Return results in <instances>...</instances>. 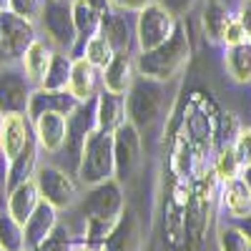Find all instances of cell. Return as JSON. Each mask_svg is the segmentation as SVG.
<instances>
[{"label": "cell", "instance_id": "1", "mask_svg": "<svg viewBox=\"0 0 251 251\" xmlns=\"http://www.w3.org/2000/svg\"><path fill=\"white\" fill-rule=\"evenodd\" d=\"M191 55V40H188V30L183 23L176 25L174 35L161 43L153 50H141V55L136 58V71L143 78H153L161 83L174 80L188 63Z\"/></svg>", "mask_w": 251, "mask_h": 251}, {"label": "cell", "instance_id": "2", "mask_svg": "<svg viewBox=\"0 0 251 251\" xmlns=\"http://www.w3.org/2000/svg\"><path fill=\"white\" fill-rule=\"evenodd\" d=\"M163 108H166V83L138 75L133 80V86L128 88V93H126L128 121L136 126L141 133L151 131L153 126L161 121Z\"/></svg>", "mask_w": 251, "mask_h": 251}, {"label": "cell", "instance_id": "3", "mask_svg": "<svg viewBox=\"0 0 251 251\" xmlns=\"http://www.w3.org/2000/svg\"><path fill=\"white\" fill-rule=\"evenodd\" d=\"M78 178L86 186H96L100 181H108L116 174V158H113V133L106 131H91L80 151L78 161Z\"/></svg>", "mask_w": 251, "mask_h": 251}, {"label": "cell", "instance_id": "4", "mask_svg": "<svg viewBox=\"0 0 251 251\" xmlns=\"http://www.w3.org/2000/svg\"><path fill=\"white\" fill-rule=\"evenodd\" d=\"M40 28L48 35L50 46L71 53L78 46V30L73 20V0H43L40 5Z\"/></svg>", "mask_w": 251, "mask_h": 251}, {"label": "cell", "instance_id": "5", "mask_svg": "<svg viewBox=\"0 0 251 251\" xmlns=\"http://www.w3.org/2000/svg\"><path fill=\"white\" fill-rule=\"evenodd\" d=\"M35 25L33 20L20 18L13 10H0V66H15L33 43Z\"/></svg>", "mask_w": 251, "mask_h": 251}, {"label": "cell", "instance_id": "6", "mask_svg": "<svg viewBox=\"0 0 251 251\" xmlns=\"http://www.w3.org/2000/svg\"><path fill=\"white\" fill-rule=\"evenodd\" d=\"M126 201L116 178L91 186V191L80 199V216L86 221H118Z\"/></svg>", "mask_w": 251, "mask_h": 251}, {"label": "cell", "instance_id": "7", "mask_svg": "<svg viewBox=\"0 0 251 251\" xmlns=\"http://www.w3.org/2000/svg\"><path fill=\"white\" fill-rule=\"evenodd\" d=\"M178 25V20L171 10H166L161 3H151L138 13L136 20V43L141 50H153L166 43Z\"/></svg>", "mask_w": 251, "mask_h": 251}, {"label": "cell", "instance_id": "8", "mask_svg": "<svg viewBox=\"0 0 251 251\" xmlns=\"http://www.w3.org/2000/svg\"><path fill=\"white\" fill-rule=\"evenodd\" d=\"M35 83L18 66H3L0 71V116L28 113Z\"/></svg>", "mask_w": 251, "mask_h": 251}, {"label": "cell", "instance_id": "9", "mask_svg": "<svg viewBox=\"0 0 251 251\" xmlns=\"http://www.w3.org/2000/svg\"><path fill=\"white\" fill-rule=\"evenodd\" d=\"M33 178L38 183L40 199L48 201L50 206L71 208L78 201V188H75L73 178L63 169H55V166H40V169H35Z\"/></svg>", "mask_w": 251, "mask_h": 251}, {"label": "cell", "instance_id": "10", "mask_svg": "<svg viewBox=\"0 0 251 251\" xmlns=\"http://www.w3.org/2000/svg\"><path fill=\"white\" fill-rule=\"evenodd\" d=\"M113 158H116V176L121 181L131 178L141 163V131L131 121L113 131Z\"/></svg>", "mask_w": 251, "mask_h": 251}, {"label": "cell", "instance_id": "11", "mask_svg": "<svg viewBox=\"0 0 251 251\" xmlns=\"http://www.w3.org/2000/svg\"><path fill=\"white\" fill-rule=\"evenodd\" d=\"M35 138L33 133V121L28 113H10L0 118V151L5 161L10 163L25 146Z\"/></svg>", "mask_w": 251, "mask_h": 251}, {"label": "cell", "instance_id": "12", "mask_svg": "<svg viewBox=\"0 0 251 251\" xmlns=\"http://www.w3.org/2000/svg\"><path fill=\"white\" fill-rule=\"evenodd\" d=\"M33 133L43 151L58 153V151H63L66 138H68V116L58 113V111L40 113L38 118H33Z\"/></svg>", "mask_w": 251, "mask_h": 251}, {"label": "cell", "instance_id": "13", "mask_svg": "<svg viewBox=\"0 0 251 251\" xmlns=\"http://www.w3.org/2000/svg\"><path fill=\"white\" fill-rule=\"evenodd\" d=\"M78 98L68 91V88H63V91H50V88H43V86H38L30 96V106H28V116L30 121L38 118L40 113H46V111H58V113H73L75 106H78Z\"/></svg>", "mask_w": 251, "mask_h": 251}, {"label": "cell", "instance_id": "14", "mask_svg": "<svg viewBox=\"0 0 251 251\" xmlns=\"http://www.w3.org/2000/svg\"><path fill=\"white\" fill-rule=\"evenodd\" d=\"M136 80V63L131 58V50H121L111 58V63L103 68V88L113 93H128V88Z\"/></svg>", "mask_w": 251, "mask_h": 251}, {"label": "cell", "instance_id": "15", "mask_svg": "<svg viewBox=\"0 0 251 251\" xmlns=\"http://www.w3.org/2000/svg\"><path fill=\"white\" fill-rule=\"evenodd\" d=\"M96 121H98V128L106 131V133H113L118 126H123L128 121L126 96L103 88V93L96 98Z\"/></svg>", "mask_w": 251, "mask_h": 251}, {"label": "cell", "instance_id": "16", "mask_svg": "<svg viewBox=\"0 0 251 251\" xmlns=\"http://www.w3.org/2000/svg\"><path fill=\"white\" fill-rule=\"evenodd\" d=\"M141 246V234H138V219L131 208H123L118 224L113 231L106 236L100 251H138Z\"/></svg>", "mask_w": 251, "mask_h": 251}, {"label": "cell", "instance_id": "17", "mask_svg": "<svg viewBox=\"0 0 251 251\" xmlns=\"http://www.w3.org/2000/svg\"><path fill=\"white\" fill-rule=\"evenodd\" d=\"M58 208L50 206L48 201H40L38 208L30 214V219L23 224V231H25V249L33 251L40 241H46L50 236V231L58 226Z\"/></svg>", "mask_w": 251, "mask_h": 251}, {"label": "cell", "instance_id": "18", "mask_svg": "<svg viewBox=\"0 0 251 251\" xmlns=\"http://www.w3.org/2000/svg\"><path fill=\"white\" fill-rule=\"evenodd\" d=\"M100 35L113 46L116 53L131 50V23H128V18H126V10H118V8H111V5L103 10Z\"/></svg>", "mask_w": 251, "mask_h": 251}, {"label": "cell", "instance_id": "19", "mask_svg": "<svg viewBox=\"0 0 251 251\" xmlns=\"http://www.w3.org/2000/svg\"><path fill=\"white\" fill-rule=\"evenodd\" d=\"M43 201L40 199V191H38V183L35 178H28L23 183H18L15 188H10V196H8V214L20 221V224H25L30 219V214L38 208V203Z\"/></svg>", "mask_w": 251, "mask_h": 251}, {"label": "cell", "instance_id": "20", "mask_svg": "<svg viewBox=\"0 0 251 251\" xmlns=\"http://www.w3.org/2000/svg\"><path fill=\"white\" fill-rule=\"evenodd\" d=\"M50 60H53V48L48 43H43V40H33V43L28 46L25 55L20 58V68L25 71V75L35 83V86H40L48 73V66H50Z\"/></svg>", "mask_w": 251, "mask_h": 251}, {"label": "cell", "instance_id": "21", "mask_svg": "<svg viewBox=\"0 0 251 251\" xmlns=\"http://www.w3.org/2000/svg\"><path fill=\"white\" fill-rule=\"evenodd\" d=\"M38 141L33 138L23 151H20L13 161H10V169H8V178H5V188L10 191V188H15L18 183H23V181H28V178H33V174H35V166H38Z\"/></svg>", "mask_w": 251, "mask_h": 251}, {"label": "cell", "instance_id": "22", "mask_svg": "<svg viewBox=\"0 0 251 251\" xmlns=\"http://www.w3.org/2000/svg\"><path fill=\"white\" fill-rule=\"evenodd\" d=\"M73 20H75V30H78V46H86L93 35L100 33L103 10L83 3V0H73Z\"/></svg>", "mask_w": 251, "mask_h": 251}, {"label": "cell", "instance_id": "23", "mask_svg": "<svg viewBox=\"0 0 251 251\" xmlns=\"http://www.w3.org/2000/svg\"><path fill=\"white\" fill-rule=\"evenodd\" d=\"M93 88H96V68L83 55H75L73 58V68H71L68 91L78 100H88V98H93Z\"/></svg>", "mask_w": 251, "mask_h": 251}, {"label": "cell", "instance_id": "24", "mask_svg": "<svg viewBox=\"0 0 251 251\" xmlns=\"http://www.w3.org/2000/svg\"><path fill=\"white\" fill-rule=\"evenodd\" d=\"M224 203H226V211L231 214L234 219L251 216V191L246 188V183H244L241 176L234 178V181H226Z\"/></svg>", "mask_w": 251, "mask_h": 251}, {"label": "cell", "instance_id": "25", "mask_svg": "<svg viewBox=\"0 0 251 251\" xmlns=\"http://www.w3.org/2000/svg\"><path fill=\"white\" fill-rule=\"evenodd\" d=\"M226 71L236 83H251V43L228 46L226 50Z\"/></svg>", "mask_w": 251, "mask_h": 251}, {"label": "cell", "instance_id": "26", "mask_svg": "<svg viewBox=\"0 0 251 251\" xmlns=\"http://www.w3.org/2000/svg\"><path fill=\"white\" fill-rule=\"evenodd\" d=\"M71 68H73V58L68 53H53V60L48 66V73L43 78V83L40 86L43 88H50V91H63L68 88V80H71Z\"/></svg>", "mask_w": 251, "mask_h": 251}, {"label": "cell", "instance_id": "27", "mask_svg": "<svg viewBox=\"0 0 251 251\" xmlns=\"http://www.w3.org/2000/svg\"><path fill=\"white\" fill-rule=\"evenodd\" d=\"M234 15H228L226 5L219 3V0H208V5L203 10V33L211 38V40H221L224 38V30L228 25V20Z\"/></svg>", "mask_w": 251, "mask_h": 251}, {"label": "cell", "instance_id": "28", "mask_svg": "<svg viewBox=\"0 0 251 251\" xmlns=\"http://www.w3.org/2000/svg\"><path fill=\"white\" fill-rule=\"evenodd\" d=\"M0 246L5 251H28L23 224L15 221L10 214H0Z\"/></svg>", "mask_w": 251, "mask_h": 251}, {"label": "cell", "instance_id": "29", "mask_svg": "<svg viewBox=\"0 0 251 251\" xmlns=\"http://www.w3.org/2000/svg\"><path fill=\"white\" fill-rule=\"evenodd\" d=\"M113 55H116L113 46H111L108 40L100 35V33H98V35H93V38L88 40V43L83 46V58H86L93 68H100V71L108 66Z\"/></svg>", "mask_w": 251, "mask_h": 251}, {"label": "cell", "instance_id": "30", "mask_svg": "<svg viewBox=\"0 0 251 251\" xmlns=\"http://www.w3.org/2000/svg\"><path fill=\"white\" fill-rule=\"evenodd\" d=\"M219 249L221 251H251V239L239 226H226L219 231Z\"/></svg>", "mask_w": 251, "mask_h": 251}, {"label": "cell", "instance_id": "31", "mask_svg": "<svg viewBox=\"0 0 251 251\" xmlns=\"http://www.w3.org/2000/svg\"><path fill=\"white\" fill-rule=\"evenodd\" d=\"M241 161L236 158V153H234V149H226V151H221L219 153V158H216V176L221 178V181H234V178H239L241 176Z\"/></svg>", "mask_w": 251, "mask_h": 251}, {"label": "cell", "instance_id": "32", "mask_svg": "<svg viewBox=\"0 0 251 251\" xmlns=\"http://www.w3.org/2000/svg\"><path fill=\"white\" fill-rule=\"evenodd\" d=\"M33 251H71V234L66 226H55L46 241H40Z\"/></svg>", "mask_w": 251, "mask_h": 251}, {"label": "cell", "instance_id": "33", "mask_svg": "<svg viewBox=\"0 0 251 251\" xmlns=\"http://www.w3.org/2000/svg\"><path fill=\"white\" fill-rule=\"evenodd\" d=\"M40 5H43V0H10L8 3V10L18 13L20 18H25V20H38L40 15Z\"/></svg>", "mask_w": 251, "mask_h": 251}, {"label": "cell", "instance_id": "34", "mask_svg": "<svg viewBox=\"0 0 251 251\" xmlns=\"http://www.w3.org/2000/svg\"><path fill=\"white\" fill-rule=\"evenodd\" d=\"M224 43L226 46H239V43H246V30H244V25H241V20L239 18H231L228 20V25H226V30H224ZM251 43V40H249Z\"/></svg>", "mask_w": 251, "mask_h": 251}, {"label": "cell", "instance_id": "35", "mask_svg": "<svg viewBox=\"0 0 251 251\" xmlns=\"http://www.w3.org/2000/svg\"><path fill=\"white\" fill-rule=\"evenodd\" d=\"M234 153L241 161V166H249L251 163V128H246V131L239 133V138L234 143Z\"/></svg>", "mask_w": 251, "mask_h": 251}, {"label": "cell", "instance_id": "36", "mask_svg": "<svg viewBox=\"0 0 251 251\" xmlns=\"http://www.w3.org/2000/svg\"><path fill=\"white\" fill-rule=\"evenodd\" d=\"M151 3H156V0H108L111 8H118V10H126V13H141Z\"/></svg>", "mask_w": 251, "mask_h": 251}, {"label": "cell", "instance_id": "37", "mask_svg": "<svg viewBox=\"0 0 251 251\" xmlns=\"http://www.w3.org/2000/svg\"><path fill=\"white\" fill-rule=\"evenodd\" d=\"M156 3H161L166 10H171L176 18L186 15L188 10H191V5L196 3V0H156Z\"/></svg>", "mask_w": 251, "mask_h": 251}, {"label": "cell", "instance_id": "38", "mask_svg": "<svg viewBox=\"0 0 251 251\" xmlns=\"http://www.w3.org/2000/svg\"><path fill=\"white\" fill-rule=\"evenodd\" d=\"M236 18L241 20V25H244V30H246V38L251 40V0H244Z\"/></svg>", "mask_w": 251, "mask_h": 251}, {"label": "cell", "instance_id": "39", "mask_svg": "<svg viewBox=\"0 0 251 251\" xmlns=\"http://www.w3.org/2000/svg\"><path fill=\"white\" fill-rule=\"evenodd\" d=\"M239 228L251 239V216H244V219H239Z\"/></svg>", "mask_w": 251, "mask_h": 251}, {"label": "cell", "instance_id": "40", "mask_svg": "<svg viewBox=\"0 0 251 251\" xmlns=\"http://www.w3.org/2000/svg\"><path fill=\"white\" fill-rule=\"evenodd\" d=\"M241 178H244L246 188L251 191V163H249V166H244V169H241Z\"/></svg>", "mask_w": 251, "mask_h": 251}, {"label": "cell", "instance_id": "41", "mask_svg": "<svg viewBox=\"0 0 251 251\" xmlns=\"http://www.w3.org/2000/svg\"><path fill=\"white\" fill-rule=\"evenodd\" d=\"M83 3H88V5H93L98 10H106L108 8V0H83Z\"/></svg>", "mask_w": 251, "mask_h": 251}, {"label": "cell", "instance_id": "42", "mask_svg": "<svg viewBox=\"0 0 251 251\" xmlns=\"http://www.w3.org/2000/svg\"><path fill=\"white\" fill-rule=\"evenodd\" d=\"M8 3L10 0H0V10H8Z\"/></svg>", "mask_w": 251, "mask_h": 251}, {"label": "cell", "instance_id": "43", "mask_svg": "<svg viewBox=\"0 0 251 251\" xmlns=\"http://www.w3.org/2000/svg\"><path fill=\"white\" fill-rule=\"evenodd\" d=\"M0 203H3V181H0Z\"/></svg>", "mask_w": 251, "mask_h": 251}, {"label": "cell", "instance_id": "44", "mask_svg": "<svg viewBox=\"0 0 251 251\" xmlns=\"http://www.w3.org/2000/svg\"><path fill=\"white\" fill-rule=\"evenodd\" d=\"M78 251H96V249H91V246H86V249H78Z\"/></svg>", "mask_w": 251, "mask_h": 251}, {"label": "cell", "instance_id": "45", "mask_svg": "<svg viewBox=\"0 0 251 251\" xmlns=\"http://www.w3.org/2000/svg\"><path fill=\"white\" fill-rule=\"evenodd\" d=\"M0 251H5V249H3V246H0Z\"/></svg>", "mask_w": 251, "mask_h": 251}]
</instances>
